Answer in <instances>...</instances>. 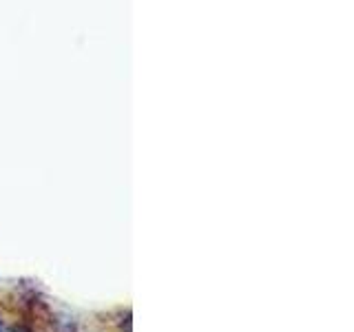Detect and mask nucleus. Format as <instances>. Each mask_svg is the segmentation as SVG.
<instances>
[{"label": "nucleus", "mask_w": 354, "mask_h": 332, "mask_svg": "<svg viewBox=\"0 0 354 332\" xmlns=\"http://www.w3.org/2000/svg\"><path fill=\"white\" fill-rule=\"evenodd\" d=\"M0 332H3V321H0Z\"/></svg>", "instance_id": "obj_1"}]
</instances>
